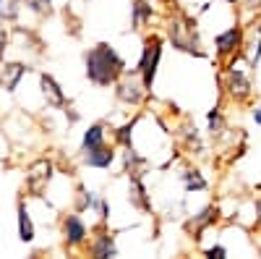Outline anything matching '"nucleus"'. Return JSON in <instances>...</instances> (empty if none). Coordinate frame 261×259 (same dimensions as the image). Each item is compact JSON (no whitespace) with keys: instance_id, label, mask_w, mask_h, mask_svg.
Instances as JSON below:
<instances>
[{"instance_id":"1","label":"nucleus","mask_w":261,"mask_h":259,"mask_svg":"<svg viewBox=\"0 0 261 259\" xmlns=\"http://www.w3.org/2000/svg\"><path fill=\"white\" fill-rule=\"evenodd\" d=\"M84 68H86V79L94 86H115L120 76L128 71L125 60L110 42H97L92 50H86Z\"/></svg>"},{"instance_id":"2","label":"nucleus","mask_w":261,"mask_h":259,"mask_svg":"<svg viewBox=\"0 0 261 259\" xmlns=\"http://www.w3.org/2000/svg\"><path fill=\"white\" fill-rule=\"evenodd\" d=\"M162 50H165V39L160 34H146L144 37V48H141V58L136 63V74L141 76L144 86L151 92L154 86V79H157V71H160V63H162Z\"/></svg>"},{"instance_id":"3","label":"nucleus","mask_w":261,"mask_h":259,"mask_svg":"<svg viewBox=\"0 0 261 259\" xmlns=\"http://www.w3.org/2000/svg\"><path fill=\"white\" fill-rule=\"evenodd\" d=\"M167 37L172 42V48L186 53V55H196L201 58L204 50H201V42H199V34H196V21L180 16V18H170L167 21Z\"/></svg>"},{"instance_id":"4","label":"nucleus","mask_w":261,"mask_h":259,"mask_svg":"<svg viewBox=\"0 0 261 259\" xmlns=\"http://www.w3.org/2000/svg\"><path fill=\"white\" fill-rule=\"evenodd\" d=\"M246 50V32L243 27H230L214 37V53L220 60H235Z\"/></svg>"},{"instance_id":"5","label":"nucleus","mask_w":261,"mask_h":259,"mask_svg":"<svg viewBox=\"0 0 261 259\" xmlns=\"http://www.w3.org/2000/svg\"><path fill=\"white\" fill-rule=\"evenodd\" d=\"M146 95H149V89L144 86V81H141V76H139L136 71H125V74L120 76V81L115 84V97H118V102H123V105L139 107Z\"/></svg>"},{"instance_id":"6","label":"nucleus","mask_w":261,"mask_h":259,"mask_svg":"<svg viewBox=\"0 0 261 259\" xmlns=\"http://www.w3.org/2000/svg\"><path fill=\"white\" fill-rule=\"evenodd\" d=\"M225 92L230 95L232 102H246L253 95V86H251L246 71L235 68V63H230L227 71H225Z\"/></svg>"},{"instance_id":"7","label":"nucleus","mask_w":261,"mask_h":259,"mask_svg":"<svg viewBox=\"0 0 261 259\" xmlns=\"http://www.w3.org/2000/svg\"><path fill=\"white\" fill-rule=\"evenodd\" d=\"M63 236H65V246L79 249L84 244H89V228L81 220V212H73L63 220Z\"/></svg>"},{"instance_id":"8","label":"nucleus","mask_w":261,"mask_h":259,"mask_svg":"<svg viewBox=\"0 0 261 259\" xmlns=\"http://www.w3.org/2000/svg\"><path fill=\"white\" fill-rule=\"evenodd\" d=\"M50 178H53V162H50V160L34 162V165L29 168V173H27V189H29V194H34V197H42V191L47 189Z\"/></svg>"},{"instance_id":"9","label":"nucleus","mask_w":261,"mask_h":259,"mask_svg":"<svg viewBox=\"0 0 261 259\" xmlns=\"http://www.w3.org/2000/svg\"><path fill=\"white\" fill-rule=\"evenodd\" d=\"M89 254L97 256V259H113V256H118L115 236L105 228V223H102V228L94 233V239H92V244H89Z\"/></svg>"},{"instance_id":"10","label":"nucleus","mask_w":261,"mask_h":259,"mask_svg":"<svg viewBox=\"0 0 261 259\" xmlns=\"http://www.w3.org/2000/svg\"><path fill=\"white\" fill-rule=\"evenodd\" d=\"M81 157H84V165H89V168H97V170H107L113 162H115V157H118V152H115V147H110V144H99V147H94V149H86V152H81Z\"/></svg>"},{"instance_id":"11","label":"nucleus","mask_w":261,"mask_h":259,"mask_svg":"<svg viewBox=\"0 0 261 259\" xmlns=\"http://www.w3.org/2000/svg\"><path fill=\"white\" fill-rule=\"evenodd\" d=\"M217 220H220V207H217V204H206L199 215H193V220L188 223V230L193 233V239L199 241L201 233H204L206 228H212Z\"/></svg>"},{"instance_id":"12","label":"nucleus","mask_w":261,"mask_h":259,"mask_svg":"<svg viewBox=\"0 0 261 259\" xmlns=\"http://www.w3.org/2000/svg\"><path fill=\"white\" fill-rule=\"evenodd\" d=\"M128 202L141 212H151V199L146 194V186L141 176H128Z\"/></svg>"},{"instance_id":"13","label":"nucleus","mask_w":261,"mask_h":259,"mask_svg":"<svg viewBox=\"0 0 261 259\" xmlns=\"http://www.w3.org/2000/svg\"><path fill=\"white\" fill-rule=\"evenodd\" d=\"M154 18V6L149 0H130V29L141 32Z\"/></svg>"},{"instance_id":"14","label":"nucleus","mask_w":261,"mask_h":259,"mask_svg":"<svg viewBox=\"0 0 261 259\" xmlns=\"http://www.w3.org/2000/svg\"><path fill=\"white\" fill-rule=\"evenodd\" d=\"M39 84H42V95H45V100H47L50 107H68V100H65L63 89L58 86V81L50 74H42L39 76Z\"/></svg>"},{"instance_id":"15","label":"nucleus","mask_w":261,"mask_h":259,"mask_svg":"<svg viewBox=\"0 0 261 259\" xmlns=\"http://www.w3.org/2000/svg\"><path fill=\"white\" fill-rule=\"evenodd\" d=\"M180 183L188 194H199V191H206L209 189V181L201 176V170L199 168H186L180 173Z\"/></svg>"},{"instance_id":"16","label":"nucleus","mask_w":261,"mask_h":259,"mask_svg":"<svg viewBox=\"0 0 261 259\" xmlns=\"http://www.w3.org/2000/svg\"><path fill=\"white\" fill-rule=\"evenodd\" d=\"M29 68L24 66V63H8V66H3V71H0V84H3V89L6 92H13L16 89V84L18 79L24 76Z\"/></svg>"},{"instance_id":"17","label":"nucleus","mask_w":261,"mask_h":259,"mask_svg":"<svg viewBox=\"0 0 261 259\" xmlns=\"http://www.w3.org/2000/svg\"><path fill=\"white\" fill-rule=\"evenodd\" d=\"M105 134H107V131H105V123H92V126L84 131V136H81V152L105 144Z\"/></svg>"},{"instance_id":"18","label":"nucleus","mask_w":261,"mask_h":259,"mask_svg":"<svg viewBox=\"0 0 261 259\" xmlns=\"http://www.w3.org/2000/svg\"><path fill=\"white\" fill-rule=\"evenodd\" d=\"M18 239L21 241H34V223H32V218H29V212H27V207L24 204H18Z\"/></svg>"},{"instance_id":"19","label":"nucleus","mask_w":261,"mask_h":259,"mask_svg":"<svg viewBox=\"0 0 261 259\" xmlns=\"http://www.w3.org/2000/svg\"><path fill=\"white\" fill-rule=\"evenodd\" d=\"M206 123H209V134H212L214 139H220V136L225 134V115H222L220 107H214V110H209Z\"/></svg>"},{"instance_id":"20","label":"nucleus","mask_w":261,"mask_h":259,"mask_svg":"<svg viewBox=\"0 0 261 259\" xmlns=\"http://www.w3.org/2000/svg\"><path fill=\"white\" fill-rule=\"evenodd\" d=\"M94 204H97V197L89 191V189H84V186H79V191H76V212H86V209H94Z\"/></svg>"},{"instance_id":"21","label":"nucleus","mask_w":261,"mask_h":259,"mask_svg":"<svg viewBox=\"0 0 261 259\" xmlns=\"http://www.w3.org/2000/svg\"><path fill=\"white\" fill-rule=\"evenodd\" d=\"M134 126H136V121H130V123H125V126H120L118 131H115V142L125 149V147H134Z\"/></svg>"},{"instance_id":"22","label":"nucleus","mask_w":261,"mask_h":259,"mask_svg":"<svg viewBox=\"0 0 261 259\" xmlns=\"http://www.w3.org/2000/svg\"><path fill=\"white\" fill-rule=\"evenodd\" d=\"M21 0H0V21H13L18 16Z\"/></svg>"},{"instance_id":"23","label":"nucleus","mask_w":261,"mask_h":259,"mask_svg":"<svg viewBox=\"0 0 261 259\" xmlns=\"http://www.w3.org/2000/svg\"><path fill=\"white\" fill-rule=\"evenodd\" d=\"M251 50H248V68H256L258 63H261V29H258V34L253 37V42L248 45Z\"/></svg>"},{"instance_id":"24","label":"nucleus","mask_w":261,"mask_h":259,"mask_svg":"<svg viewBox=\"0 0 261 259\" xmlns=\"http://www.w3.org/2000/svg\"><path fill=\"white\" fill-rule=\"evenodd\" d=\"M27 6L39 13V16H50L53 13V0H27Z\"/></svg>"},{"instance_id":"25","label":"nucleus","mask_w":261,"mask_h":259,"mask_svg":"<svg viewBox=\"0 0 261 259\" xmlns=\"http://www.w3.org/2000/svg\"><path fill=\"white\" fill-rule=\"evenodd\" d=\"M94 212L99 215V223H107V220H110V202L99 197L97 204H94Z\"/></svg>"},{"instance_id":"26","label":"nucleus","mask_w":261,"mask_h":259,"mask_svg":"<svg viewBox=\"0 0 261 259\" xmlns=\"http://www.w3.org/2000/svg\"><path fill=\"white\" fill-rule=\"evenodd\" d=\"M204 254H206L209 259H225V256H227V249H225L222 244H217V246H209Z\"/></svg>"},{"instance_id":"27","label":"nucleus","mask_w":261,"mask_h":259,"mask_svg":"<svg viewBox=\"0 0 261 259\" xmlns=\"http://www.w3.org/2000/svg\"><path fill=\"white\" fill-rule=\"evenodd\" d=\"M251 118H253V123H256V126H261V102H258V105H253Z\"/></svg>"},{"instance_id":"28","label":"nucleus","mask_w":261,"mask_h":259,"mask_svg":"<svg viewBox=\"0 0 261 259\" xmlns=\"http://www.w3.org/2000/svg\"><path fill=\"white\" fill-rule=\"evenodd\" d=\"M6 42H8V34H6L3 27H0V58H3V53H6Z\"/></svg>"},{"instance_id":"29","label":"nucleus","mask_w":261,"mask_h":259,"mask_svg":"<svg viewBox=\"0 0 261 259\" xmlns=\"http://www.w3.org/2000/svg\"><path fill=\"white\" fill-rule=\"evenodd\" d=\"M256 220H258V223H261V197H258V199H256Z\"/></svg>"},{"instance_id":"30","label":"nucleus","mask_w":261,"mask_h":259,"mask_svg":"<svg viewBox=\"0 0 261 259\" xmlns=\"http://www.w3.org/2000/svg\"><path fill=\"white\" fill-rule=\"evenodd\" d=\"M222 3H230V6H238V3H241V0H222Z\"/></svg>"}]
</instances>
